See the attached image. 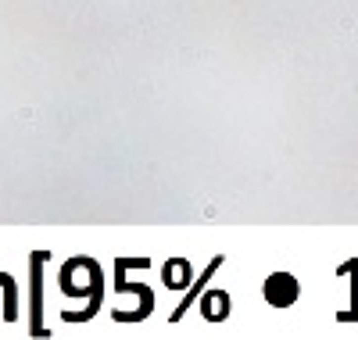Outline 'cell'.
<instances>
[{
    "label": "cell",
    "instance_id": "5b68a950",
    "mask_svg": "<svg viewBox=\"0 0 358 340\" xmlns=\"http://www.w3.org/2000/svg\"><path fill=\"white\" fill-rule=\"evenodd\" d=\"M201 308H204V315L212 319V322H219L222 315L229 312V293H226V290H212V293H204Z\"/></svg>",
    "mask_w": 358,
    "mask_h": 340
},
{
    "label": "cell",
    "instance_id": "3957f363",
    "mask_svg": "<svg viewBox=\"0 0 358 340\" xmlns=\"http://www.w3.org/2000/svg\"><path fill=\"white\" fill-rule=\"evenodd\" d=\"M43 261H47V251H36V254H33V333H36V337H47V330H43V319H40V304H43V290H40Z\"/></svg>",
    "mask_w": 358,
    "mask_h": 340
},
{
    "label": "cell",
    "instance_id": "52a82bcc",
    "mask_svg": "<svg viewBox=\"0 0 358 340\" xmlns=\"http://www.w3.org/2000/svg\"><path fill=\"white\" fill-rule=\"evenodd\" d=\"M0 283H4V319L14 322V315H18V304H14V280L7 272H0Z\"/></svg>",
    "mask_w": 358,
    "mask_h": 340
},
{
    "label": "cell",
    "instance_id": "8992f818",
    "mask_svg": "<svg viewBox=\"0 0 358 340\" xmlns=\"http://www.w3.org/2000/svg\"><path fill=\"white\" fill-rule=\"evenodd\" d=\"M186 280H190V265L183 258H169V265H165V287L179 290V287H186Z\"/></svg>",
    "mask_w": 358,
    "mask_h": 340
},
{
    "label": "cell",
    "instance_id": "7a4b0ae2",
    "mask_svg": "<svg viewBox=\"0 0 358 340\" xmlns=\"http://www.w3.org/2000/svg\"><path fill=\"white\" fill-rule=\"evenodd\" d=\"M265 301L272 304V308H287L297 301V280L287 272H272L265 280Z\"/></svg>",
    "mask_w": 358,
    "mask_h": 340
},
{
    "label": "cell",
    "instance_id": "277c9868",
    "mask_svg": "<svg viewBox=\"0 0 358 340\" xmlns=\"http://www.w3.org/2000/svg\"><path fill=\"white\" fill-rule=\"evenodd\" d=\"M219 265H222V258H215V261H212V265H208V269L201 272V280H197V283H193V290L186 293V297H183V301H179V308H176V312H172V319H169V322H179V319H183V315H186V308H190L193 301H197V293H201V290H204V283H208V280H212V276L219 272Z\"/></svg>",
    "mask_w": 358,
    "mask_h": 340
},
{
    "label": "cell",
    "instance_id": "6da1fadb",
    "mask_svg": "<svg viewBox=\"0 0 358 340\" xmlns=\"http://www.w3.org/2000/svg\"><path fill=\"white\" fill-rule=\"evenodd\" d=\"M97 276H100V269L93 258H72L61 269V287L68 297H86V280H97Z\"/></svg>",
    "mask_w": 358,
    "mask_h": 340
}]
</instances>
